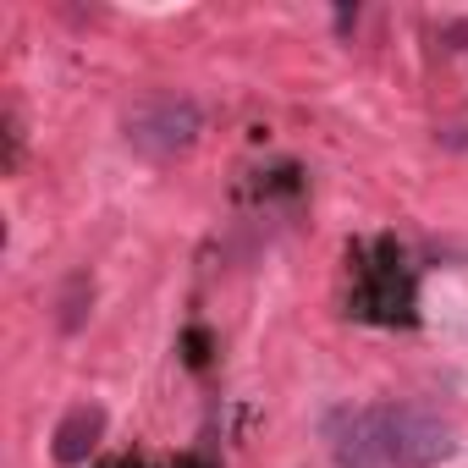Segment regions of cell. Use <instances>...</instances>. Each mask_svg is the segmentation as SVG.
<instances>
[{
	"label": "cell",
	"instance_id": "2",
	"mask_svg": "<svg viewBox=\"0 0 468 468\" xmlns=\"http://www.w3.org/2000/svg\"><path fill=\"white\" fill-rule=\"evenodd\" d=\"M127 144L138 149V154H149V160H176V154H187L193 144H198V133H204V116H198V105L187 100V94H149V100H138L133 111H127Z\"/></svg>",
	"mask_w": 468,
	"mask_h": 468
},
{
	"label": "cell",
	"instance_id": "1",
	"mask_svg": "<svg viewBox=\"0 0 468 468\" xmlns=\"http://www.w3.org/2000/svg\"><path fill=\"white\" fill-rule=\"evenodd\" d=\"M375 430L391 468H441L457 457V424L430 402H386L375 408Z\"/></svg>",
	"mask_w": 468,
	"mask_h": 468
},
{
	"label": "cell",
	"instance_id": "3",
	"mask_svg": "<svg viewBox=\"0 0 468 468\" xmlns=\"http://www.w3.org/2000/svg\"><path fill=\"white\" fill-rule=\"evenodd\" d=\"M331 435V457L336 468H391L380 452V430H375V408H336L325 419Z\"/></svg>",
	"mask_w": 468,
	"mask_h": 468
},
{
	"label": "cell",
	"instance_id": "6",
	"mask_svg": "<svg viewBox=\"0 0 468 468\" xmlns=\"http://www.w3.org/2000/svg\"><path fill=\"white\" fill-rule=\"evenodd\" d=\"M182 468H204V463H182Z\"/></svg>",
	"mask_w": 468,
	"mask_h": 468
},
{
	"label": "cell",
	"instance_id": "4",
	"mask_svg": "<svg viewBox=\"0 0 468 468\" xmlns=\"http://www.w3.org/2000/svg\"><path fill=\"white\" fill-rule=\"evenodd\" d=\"M100 435H105V408H100V402L67 408L61 424H56V463H83V457L100 446Z\"/></svg>",
	"mask_w": 468,
	"mask_h": 468
},
{
	"label": "cell",
	"instance_id": "5",
	"mask_svg": "<svg viewBox=\"0 0 468 468\" xmlns=\"http://www.w3.org/2000/svg\"><path fill=\"white\" fill-rule=\"evenodd\" d=\"M89 309H94V282L78 271V276H67V282H61V292H56V325L72 336V331L89 320Z\"/></svg>",
	"mask_w": 468,
	"mask_h": 468
}]
</instances>
